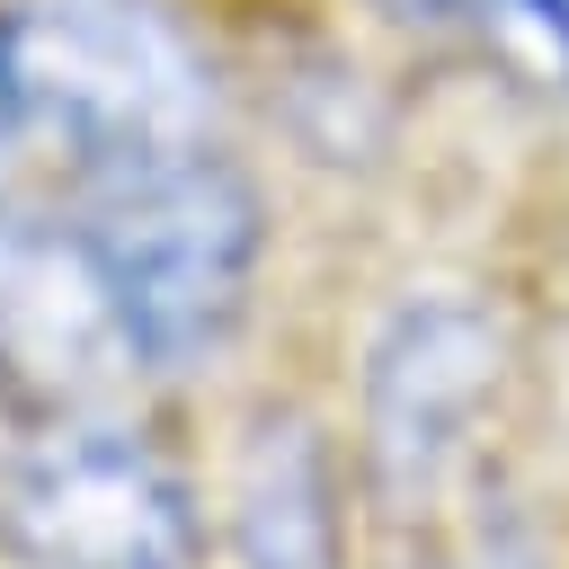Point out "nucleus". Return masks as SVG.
I'll return each instance as SVG.
<instances>
[{"label":"nucleus","instance_id":"obj_1","mask_svg":"<svg viewBox=\"0 0 569 569\" xmlns=\"http://www.w3.org/2000/svg\"><path fill=\"white\" fill-rule=\"evenodd\" d=\"M258 249H267L258 187L204 142L98 169V196L80 222L98 302H107L124 356L151 373H187V365L222 356V338L249 311Z\"/></svg>","mask_w":569,"mask_h":569},{"label":"nucleus","instance_id":"obj_2","mask_svg":"<svg viewBox=\"0 0 569 569\" xmlns=\"http://www.w3.org/2000/svg\"><path fill=\"white\" fill-rule=\"evenodd\" d=\"M0 71L27 133L98 169L204 142V62L142 0H27L0 18Z\"/></svg>","mask_w":569,"mask_h":569},{"label":"nucleus","instance_id":"obj_3","mask_svg":"<svg viewBox=\"0 0 569 569\" xmlns=\"http://www.w3.org/2000/svg\"><path fill=\"white\" fill-rule=\"evenodd\" d=\"M9 542L27 569H196V498L187 480L116 436L53 427L9 462Z\"/></svg>","mask_w":569,"mask_h":569},{"label":"nucleus","instance_id":"obj_4","mask_svg":"<svg viewBox=\"0 0 569 569\" xmlns=\"http://www.w3.org/2000/svg\"><path fill=\"white\" fill-rule=\"evenodd\" d=\"M489 391H498V329L480 302L436 293L391 311L365 365V453L382 498H427L471 445Z\"/></svg>","mask_w":569,"mask_h":569},{"label":"nucleus","instance_id":"obj_5","mask_svg":"<svg viewBox=\"0 0 569 569\" xmlns=\"http://www.w3.org/2000/svg\"><path fill=\"white\" fill-rule=\"evenodd\" d=\"M240 569H347L338 560V471L311 418H267L240 462Z\"/></svg>","mask_w":569,"mask_h":569},{"label":"nucleus","instance_id":"obj_6","mask_svg":"<svg viewBox=\"0 0 569 569\" xmlns=\"http://www.w3.org/2000/svg\"><path fill=\"white\" fill-rule=\"evenodd\" d=\"M480 36L507 53L516 80L569 89V0H480Z\"/></svg>","mask_w":569,"mask_h":569},{"label":"nucleus","instance_id":"obj_7","mask_svg":"<svg viewBox=\"0 0 569 569\" xmlns=\"http://www.w3.org/2000/svg\"><path fill=\"white\" fill-rule=\"evenodd\" d=\"M18 133H27V116H18V89H9V71H0V178H9V151H18Z\"/></svg>","mask_w":569,"mask_h":569},{"label":"nucleus","instance_id":"obj_8","mask_svg":"<svg viewBox=\"0 0 569 569\" xmlns=\"http://www.w3.org/2000/svg\"><path fill=\"white\" fill-rule=\"evenodd\" d=\"M400 18H480V0H382Z\"/></svg>","mask_w":569,"mask_h":569}]
</instances>
